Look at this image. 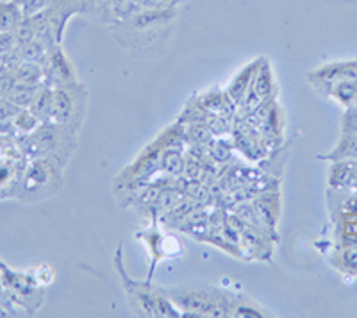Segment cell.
<instances>
[{
    "instance_id": "6da1fadb",
    "label": "cell",
    "mask_w": 357,
    "mask_h": 318,
    "mask_svg": "<svg viewBox=\"0 0 357 318\" xmlns=\"http://www.w3.org/2000/svg\"><path fill=\"white\" fill-rule=\"evenodd\" d=\"M183 317H232L238 295L211 282L191 281L177 286H165Z\"/></svg>"
},
{
    "instance_id": "7a4b0ae2",
    "label": "cell",
    "mask_w": 357,
    "mask_h": 318,
    "mask_svg": "<svg viewBox=\"0 0 357 318\" xmlns=\"http://www.w3.org/2000/svg\"><path fill=\"white\" fill-rule=\"evenodd\" d=\"M114 268L120 275L122 288L127 295L129 306L136 317H183L172 298L165 292V286H154L152 281H138L129 275L123 263V247L118 245L114 252Z\"/></svg>"
},
{
    "instance_id": "3957f363",
    "label": "cell",
    "mask_w": 357,
    "mask_h": 318,
    "mask_svg": "<svg viewBox=\"0 0 357 318\" xmlns=\"http://www.w3.org/2000/svg\"><path fill=\"white\" fill-rule=\"evenodd\" d=\"M65 165L50 156L29 159L18 188L17 200L25 204L45 202L63 192V172Z\"/></svg>"
},
{
    "instance_id": "277c9868",
    "label": "cell",
    "mask_w": 357,
    "mask_h": 318,
    "mask_svg": "<svg viewBox=\"0 0 357 318\" xmlns=\"http://www.w3.org/2000/svg\"><path fill=\"white\" fill-rule=\"evenodd\" d=\"M17 142L27 159L50 156L65 167L77 151V135L54 122L40 123L31 135H17Z\"/></svg>"
},
{
    "instance_id": "5b68a950",
    "label": "cell",
    "mask_w": 357,
    "mask_h": 318,
    "mask_svg": "<svg viewBox=\"0 0 357 318\" xmlns=\"http://www.w3.org/2000/svg\"><path fill=\"white\" fill-rule=\"evenodd\" d=\"M89 91L81 82L52 88V119L50 122L79 135L88 114Z\"/></svg>"
},
{
    "instance_id": "8992f818",
    "label": "cell",
    "mask_w": 357,
    "mask_h": 318,
    "mask_svg": "<svg viewBox=\"0 0 357 318\" xmlns=\"http://www.w3.org/2000/svg\"><path fill=\"white\" fill-rule=\"evenodd\" d=\"M0 286L11 304L27 313H36L45 298V286L36 281L31 272H18L11 270L0 262Z\"/></svg>"
},
{
    "instance_id": "52a82bcc",
    "label": "cell",
    "mask_w": 357,
    "mask_h": 318,
    "mask_svg": "<svg viewBox=\"0 0 357 318\" xmlns=\"http://www.w3.org/2000/svg\"><path fill=\"white\" fill-rule=\"evenodd\" d=\"M309 84L320 95H324L337 84H357V59L356 61L327 63L311 70L307 74Z\"/></svg>"
},
{
    "instance_id": "ba28073f",
    "label": "cell",
    "mask_w": 357,
    "mask_h": 318,
    "mask_svg": "<svg viewBox=\"0 0 357 318\" xmlns=\"http://www.w3.org/2000/svg\"><path fill=\"white\" fill-rule=\"evenodd\" d=\"M277 97V81L275 75H273L272 65H270V59L263 57L261 65L257 66L254 79H252L250 90H248L247 97H245L243 103L240 104L247 113L256 111L261 104L270 103V100H275Z\"/></svg>"
},
{
    "instance_id": "9c48e42d",
    "label": "cell",
    "mask_w": 357,
    "mask_h": 318,
    "mask_svg": "<svg viewBox=\"0 0 357 318\" xmlns=\"http://www.w3.org/2000/svg\"><path fill=\"white\" fill-rule=\"evenodd\" d=\"M41 66H43V84L49 88H59V86L77 82L75 66L63 52L61 45H56L49 50Z\"/></svg>"
},
{
    "instance_id": "30bf717a",
    "label": "cell",
    "mask_w": 357,
    "mask_h": 318,
    "mask_svg": "<svg viewBox=\"0 0 357 318\" xmlns=\"http://www.w3.org/2000/svg\"><path fill=\"white\" fill-rule=\"evenodd\" d=\"M138 238H142V240L145 241V245L149 247V252H151V257H152L151 273H149L146 281H152L155 265H158L161 259H165V257L168 256H177L178 252H183L181 243H178L175 238L165 236V234H162L155 225L151 229H146V231H143V233H139Z\"/></svg>"
},
{
    "instance_id": "8fae6325",
    "label": "cell",
    "mask_w": 357,
    "mask_h": 318,
    "mask_svg": "<svg viewBox=\"0 0 357 318\" xmlns=\"http://www.w3.org/2000/svg\"><path fill=\"white\" fill-rule=\"evenodd\" d=\"M27 161L29 159L25 156L20 158L0 156V200L17 199Z\"/></svg>"
},
{
    "instance_id": "7c38bea8",
    "label": "cell",
    "mask_w": 357,
    "mask_h": 318,
    "mask_svg": "<svg viewBox=\"0 0 357 318\" xmlns=\"http://www.w3.org/2000/svg\"><path fill=\"white\" fill-rule=\"evenodd\" d=\"M261 61H263V57H257L256 61L248 63L245 68L240 70V74L236 75V77L229 82L227 90L225 91H227L229 97L232 98V103L238 104V106H240V104L245 100V97H247L248 90H250L252 79H254V74H256V70L257 66L261 65Z\"/></svg>"
},
{
    "instance_id": "4fadbf2b",
    "label": "cell",
    "mask_w": 357,
    "mask_h": 318,
    "mask_svg": "<svg viewBox=\"0 0 357 318\" xmlns=\"http://www.w3.org/2000/svg\"><path fill=\"white\" fill-rule=\"evenodd\" d=\"M254 209H256L257 216H259L261 224L268 229H275L277 222H279L280 213V197L275 192H266L254 202Z\"/></svg>"
},
{
    "instance_id": "5bb4252c",
    "label": "cell",
    "mask_w": 357,
    "mask_h": 318,
    "mask_svg": "<svg viewBox=\"0 0 357 318\" xmlns=\"http://www.w3.org/2000/svg\"><path fill=\"white\" fill-rule=\"evenodd\" d=\"M327 161H347V159H357V135H341L340 142L329 154L318 156Z\"/></svg>"
},
{
    "instance_id": "9a60e30c",
    "label": "cell",
    "mask_w": 357,
    "mask_h": 318,
    "mask_svg": "<svg viewBox=\"0 0 357 318\" xmlns=\"http://www.w3.org/2000/svg\"><path fill=\"white\" fill-rule=\"evenodd\" d=\"M29 109L36 114L41 123L50 122V119H52V88H49L47 84L41 86V90L38 91Z\"/></svg>"
},
{
    "instance_id": "2e32d148",
    "label": "cell",
    "mask_w": 357,
    "mask_h": 318,
    "mask_svg": "<svg viewBox=\"0 0 357 318\" xmlns=\"http://www.w3.org/2000/svg\"><path fill=\"white\" fill-rule=\"evenodd\" d=\"M41 86L43 84H29V82L17 81V84L13 86V90L9 91V95L6 98H9L15 106L24 109V107H29L33 104L34 97L41 90Z\"/></svg>"
},
{
    "instance_id": "e0dca14e",
    "label": "cell",
    "mask_w": 357,
    "mask_h": 318,
    "mask_svg": "<svg viewBox=\"0 0 357 318\" xmlns=\"http://www.w3.org/2000/svg\"><path fill=\"white\" fill-rule=\"evenodd\" d=\"M11 70L17 81L29 82V84H43V66H41V63L20 61L18 65L11 66Z\"/></svg>"
},
{
    "instance_id": "ac0fdd59",
    "label": "cell",
    "mask_w": 357,
    "mask_h": 318,
    "mask_svg": "<svg viewBox=\"0 0 357 318\" xmlns=\"http://www.w3.org/2000/svg\"><path fill=\"white\" fill-rule=\"evenodd\" d=\"M232 317L234 318H259V317H273L268 310L259 306L257 302L252 298L238 295L234 302V310H232Z\"/></svg>"
},
{
    "instance_id": "d6986e66",
    "label": "cell",
    "mask_w": 357,
    "mask_h": 318,
    "mask_svg": "<svg viewBox=\"0 0 357 318\" xmlns=\"http://www.w3.org/2000/svg\"><path fill=\"white\" fill-rule=\"evenodd\" d=\"M186 168L184 158L181 154V149L177 147H165L161 154V172L168 176H181Z\"/></svg>"
},
{
    "instance_id": "ffe728a7",
    "label": "cell",
    "mask_w": 357,
    "mask_h": 318,
    "mask_svg": "<svg viewBox=\"0 0 357 318\" xmlns=\"http://www.w3.org/2000/svg\"><path fill=\"white\" fill-rule=\"evenodd\" d=\"M24 20V13L17 2L0 6V33H13Z\"/></svg>"
},
{
    "instance_id": "44dd1931",
    "label": "cell",
    "mask_w": 357,
    "mask_h": 318,
    "mask_svg": "<svg viewBox=\"0 0 357 318\" xmlns=\"http://www.w3.org/2000/svg\"><path fill=\"white\" fill-rule=\"evenodd\" d=\"M336 257L337 263H334V265H336L341 272L350 273V275H357V243L341 247Z\"/></svg>"
},
{
    "instance_id": "7402d4cb",
    "label": "cell",
    "mask_w": 357,
    "mask_h": 318,
    "mask_svg": "<svg viewBox=\"0 0 357 318\" xmlns=\"http://www.w3.org/2000/svg\"><path fill=\"white\" fill-rule=\"evenodd\" d=\"M40 123L41 122L38 120L36 114L29 109V107H24L15 116V131H17V135H31V132L36 131L38 127H40Z\"/></svg>"
},
{
    "instance_id": "603a6c76",
    "label": "cell",
    "mask_w": 357,
    "mask_h": 318,
    "mask_svg": "<svg viewBox=\"0 0 357 318\" xmlns=\"http://www.w3.org/2000/svg\"><path fill=\"white\" fill-rule=\"evenodd\" d=\"M15 2L22 9L24 17H34L40 11H43L45 8H49L54 0H15Z\"/></svg>"
},
{
    "instance_id": "cb8c5ba5",
    "label": "cell",
    "mask_w": 357,
    "mask_h": 318,
    "mask_svg": "<svg viewBox=\"0 0 357 318\" xmlns=\"http://www.w3.org/2000/svg\"><path fill=\"white\" fill-rule=\"evenodd\" d=\"M341 135H357V104L345 107L341 119Z\"/></svg>"
},
{
    "instance_id": "d4e9b609",
    "label": "cell",
    "mask_w": 357,
    "mask_h": 318,
    "mask_svg": "<svg viewBox=\"0 0 357 318\" xmlns=\"http://www.w3.org/2000/svg\"><path fill=\"white\" fill-rule=\"evenodd\" d=\"M181 0H138L142 9H175Z\"/></svg>"
},
{
    "instance_id": "484cf974",
    "label": "cell",
    "mask_w": 357,
    "mask_h": 318,
    "mask_svg": "<svg viewBox=\"0 0 357 318\" xmlns=\"http://www.w3.org/2000/svg\"><path fill=\"white\" fill-rule=\"evenodd\" d=\"M33 275L36 278V281L40 282L41 286H45V288L54 281V270L50 268L49 265L38 266L36 270H33Z\"/></svg>"
},
{
    "instance_id": "4316f807",
    "label": "cell",
    "mask_w": 357,
    "mask_h": 318,
    "mask_svg": "<svg viewBox=\"0 0 357 318\" xmlns=\"http://www.w3.org/2000/svg\"><path fill=\"white\" fill-rule=\"evenodd\" d=\"M13 311L11 310H8V308H4V306H0V317H13Z\"/></svg>"
},
{
    "instance_id": "83f0119b",
    "label": "cell",
    "mask_w": 357,
    "mask_h": 318,
    "mask_svg": "<svg viewBox=\"0 0 357 318\" xmlns=\"http://www.w3.org/2000/svg\"><path fill=\"white\" fill-rule=\"evenodd\" d=\"M2 70H4V65H0V74H2Z\"/></svg>"
},
{
    "instance_id": "f1b7e54d",
    "label": "cell",
    "mask_w": 357,
    "mask_h": 318,
    "mask_svg": "<svg viewBox=\"0 0 357 318\" xmlns=\"http://www.w3.org/2000/svg\"><path fill=\"white\" fill-rule=\"evenodd\" d=\"M0 98H2V97H0Z\"/></svg>"
}]
</instances>
